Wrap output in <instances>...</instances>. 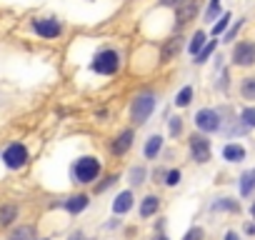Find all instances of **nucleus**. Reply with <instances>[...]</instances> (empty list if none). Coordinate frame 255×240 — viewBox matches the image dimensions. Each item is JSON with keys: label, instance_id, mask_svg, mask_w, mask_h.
Listing matches in <instances>:
<instances>
[{"label": "nucleus", "instance_id": "f257e3e1", "mask_svg": "<svg viewBox=\"0 0 255 240\" xmlns=\"http://www.w3.org/2000/svg\"><path fill=\"white\" fill-rule=\"evenodd\" d=\"M98 173H100V163H98V158H90V155L80 158L73 165V178L78 183H93L98 178Z\"/></svg>", "mask_w": 255, "mask_h": 240}, {"label": "nucleus", "instance_id": "f03ea898", "mask_svg": "<svg viewBox=\"0 0 255 240\" xmlns=\"http://www.w3.org/2000/svg\"><path fill=\"white\" fill-rule=\"evenodd\" d=\"M3 165L10 168V170H20L25 163H28V148L23 143H10L5 150H3Z\"/></svg>", "mask_w": 255, "mask_h": 240}, {"label": "nucleus", "instance_id": "7ed1b4c3", "mask_svg": "<svg viewBox=\"0 0 255 240\" xmlns=\"http://www.w3.org/2000/svg\"><path fill=\"white\" fill-rule=\"evenodd\" d=\"M155 110V98L150 95V93H143V95H138L135 100H133V108H130V113H133V120H135V125H143V123H148V118H150V113Z\"/></svg>", "mask_w": 255, "mask_h": 240}, {"label": "nucleus", "instance_id": "20e7f679", "mask_svg": "<svg viewBox=\"0 0 255 240\" xmlns=\"http://www.w3.org/2000/svg\"><path fill=\"white\" fill-rule=\"evenodd\" d=\"M90 68H93L95 73H100V75H113V73L120 68V58H118L115 50H100V53L95 55V60H93Z\"/></svg>", "mask_w": 255, "mask_h": 240}, {"label": "nucleus", "instance_id": "39448f33", "mask_svg": "<svg viewBox=\"0 0 255 240\" xmlns=\"http://www.w3.org/2000/svg\"><path fill=\"white\" fill-rule=\"evenodd\" d=\"M195 125H198L203 133H215V130H220V113H218V110H210V108L200 110V113L195 115Z\"/></svg>", "mask_w": 255, "mask_h": 240}, {"label": "nucleus", "instance_id": "423d86ee", "mask_svg": "<svg viewBox=\"0 0 255 240\" xmlns=\"http://www.w3.org/2000/svg\"><path fill=\"white\" fill-rule=\"evenodd\" d=\"M33 30H35V35L50 40V38H58L63 33V25L55 18H38V20H33Z\"/></svg>", "mask_w": 255, "mask_h": 240}, {"label": "nucleus", "instance_id": "0eeeda50", "mask_svg": "<svg viewBox=\"0 0 255 240\" xmlns=\"http://www.w3.org/2000/svg\"><path fill=\"white\" fill-rule=\"evenodd\" d=\"M233 63H235V65H243V68L253 65V63H255V43H250V40L238 43V45L233 48Z\"/></svg>", "mask_w": 255, "mask_h": 240}, {"label": "nucleus", "instance_id": "6e6552de", "mask_svg": "<svg viewBox=\"0 0 255 240\" xmlns=\"http://www.w3.org/2000/svg\"><path fill=\"white\" fill-rule=\"evenodd\" d=\"M190 155L195 163H208L210 160V143L205 135H193L190 138Z\"/></svg>", "mask_w": 255, "mask_h": 240}, {"label": "nucleus", "instance_id": "1a4fd4ad", "mask_svg": "<svg viewBox=\"0 0 255 240\" xmlns=\"http://www.w3.org/2000/svg\"><path fill=\"white\" fill-rule=\"evenodd\" d=\"M18 220V205L13 203H3L0 205V228H8Z\"/></svg>", "mask_w": 255, "mask_h": 240}, {"label": "nucleus", "instance_id": "9d476101", "mask_svg": "<svg viewBox=\"0 0 255 240\" xmlns=\"http://www.w3.org/2000/svg\"><path fill=\"white\" fill-rule=\"evenodd\" d=\"M133 208V193L130 190H123L118 198H115V203H113V213H118V215H123V213H128Z\"/></svg>", "mask_w": 255, "mask_h": 240}, {"label": "nucleus", "instance_id": "9b49d317", "mask_svg": "<svg viewBox=\"0 0 255 240\" xmlns=\"http://www.w3.org/2000/svg\"><path fill=\"white\" fill-rule=\"evenodd\" d=\"M130 145H133V130H123V133L113 140V153H115V155H123Z\"/></svg>", "mask_w": 255, "mask_h": 240}, {"label": "nucleus", "instance_id": "f8f14e48", "mask_svg": "<svg viewBox=\"0 0 255 240\" xmlns=\"http://www.w3.org/2000/svg\"><path fill=\"white\" fill-rule=\"evenodd\" d=\"M223 158H225V160H230V163H240V160L245 158V148H243V145L230 143V145H225V148H223Z\"/></svg>", "mask_w": 255, "mask_h": 240}, {"label": "nucleus", "instance_id": "ddd939ff", "mask_svg": "<svg viewBox=\"0 0 255 240\" xmlns=\"http://www.w3.org/2000/svg\"><path fill=\"white\" fill-rule=\"evenodd\" d=\"M88 203H90V200H88V195H83V193H80V195H73V198H68V200H65V210H68V213H80V210H85V208H88Z\"/></svg>", "mask_w": 255, "mask_h": 240}, {"label": "nucleus", "instance_id": "4468645a", "mask_svg": "<svg viewBox=\"0 0 255 240\" xmlns=\"http://www.w3.org/2000/svg\"><path fill=\"white\" fill-rule=\"evenodd\" d=\"M158 208H160V200H158L155 195H148V198H143V203H140V215H143V218H150V215L158 213Z\"/></svg>", "mask_w": 255, "mask_h": 240}, {"label": "nucleus", "instance_id": "2eb2a0df", "mask_svg": "<svg viewBox=\"0 0 255 240\" xmlns=\"http://www.w3.org/2000/svg\"><path fill=\"white\" fill-rule=\"evenodd\" d=\"M195 13H198V3H195V0H185L183 5H178V18H180V23H188Z\"/></svg>", "mask_w": 255, "mask_h": 240}, {"label": "nucleus", "instance_id": "dca6fc26", "mask_svg": "<svg viewBox=\"0 0 255 240\" xmlns=\"http://www.w3.org/2000/svg\"><path fill=\"white\" fill-rule=\"evenodd\" d=\"M160 148H163V138L160 135H153V138H148V143H145V158H155L158 153H160Z\"/></svg>", "mask_w": 255, "mask_h": 240}, {"label": "nucleus", "instance_id": "f3484780", "mask_svg": "<svg viewBox=\"0 0 255 240\" xmlns=\"http://www.w3.org/2000/svg\"><path fill=\"white\" fill-rule=\"evenodd\" d=\"M253 188H255V170H248V173H243V178H240V193H243V195H250Z\"/></svg>", "mask_w": 255, "mask_h": 240}, {"label": "nucleus", "instance_id": "a211bd4d", "mask_svg": "<svg viewBox=\"0 0 255 240\" xmlns=\"http://www.w3.org/2000/svg\"><path fill=\"white\" fill-rule=\"evenodd\" d=\"M180 53V38H173V40H168L165 43V48H163V63H168L173 55H178Z\"/></svg>", "mask_w": 255, "mask_h": 240}, {"label": "nucleus", "instance_id": "6ab92c4d", "mask_svg": "<svg viewBox=\"0 0 255 240\" xmlns=\"http://www.w3.org/2000/svg\"><path fill=\"white\" fill-rule=\"evenodd\" d=\"M203 45H205V33H203V30H198V33H195V38H193V40H190V45H188L190 55L195 58V55L203 50Z\"/></svg>", "mask_w": 255, "mask_h": 240}, {"label": "nucleus", "instance_id": "aec40b11", "mask_svg": "<svg viewBox=\"0 0 255 240\" xmlns=\"http://www.w3.org/2000/svg\"><path fill=\"white\" fill-rule=\"evenodd\" d=\"M10 240H33V228L30 225H20L10 233Z\"/></svg>", "mask_w": 255, "mask_h": 240}, {"label": "nucleus", "instance_id": "412c9836", "mask_svg": "<svg viewBox=\"0 0 255 240\" xmlns=\"http://www.w3.org/2000/svg\"><path fill=\"white\" fill-rule=\"evenodd\" d=\"M240 93H243V98H245V100H255V78H245V80H243Z\"/></svg>", "mask_w": 255, "mask_h": 240}, {"label": "nucleus", "instance_id": "4be33fe9", "mask_svg": "<svg viewBox=\"0 0 255 240\" xmlns=\"http://www.w3.org/2000/svg\"><path fill=\"white\" fill-rule=\"evenodd\" d=\"M190 100H193V88H190V85H185V88L178 93V98H175V105L185 108V105H190Z\"/></svg>", "mask_w": 255, "mask_h": 240}, {"label": "nucleus", "instance_id": "5701e85b", "mask_svg": "<svg viewBox=\"0 0 255 240\" xmlns=\"http://www.w3.org/2000/svg\"><path fill=\"white\" fill-rule=\"evenodd\" d=\"M213 50H215V40H210L208 45H203V50L195 55V63H200V65H203V63H205V60L213 55Z\"/></svg>", "mask_w": 255, "mask_h": 240}, {"label": "nucleus", "instance_id": "b1692460", "mask_svg": "<svg viewBox=\"0 0 255 240\" xmlns=\"http://www.w3.org/2000/svg\"><path fill=\"white\" fill-rule=\"evenodd\" d=\"M240 120L248 125V128H255V108H245L240 113Z\"/></svg>", "mask_w": 255, "mask_h": 240}, {"label": "nucleus", "instance_id": "393cba45", "mask_svg": "<svg viewBox=\"0 0 255 240\" xmlns=\"http://www.w3.org/2000/svg\"><path fill=\"white\" fill-rule=\"evenodd\" d=\"M220 13V0H210V5H208V13H205V20L208 23H215V15Z\"/></svg>", "mask_w": 255, "mask_h": 240}, {"label": "nucleus", "instance_id": "a878e982", "mask_svg": "<svg viewBox=\"0 0 255 240\" xmlns=\"http://www.w3.org/2000/svg\"><path fill=\"white\" fill-rule=\"evenodd\" d=\"M228 23H230V15L225 13V15H223V18H220V20H218V23L213 25V35H220V33H223V30L228 28Z\"/></svg>", "mask_w": 255, "mask_h": 240}, {"label": "nucleus", "instance_id": "bb28decb", "mask_svg": "<svg viewBox=\"0 0 255 240\" xmlns=\"http://www.w3.org/2000/svg\"><path fill=\"white\" fill-rule=\"evenodd\" d=\"M165 183H168V185H178V183H180V170H170V173L165 175Z\"/></svg>", "mask_w": 255, "mask_h": 240}, {"label": "nucleus", "instance_id": "cd10ccee", "mask_svg": "<svg viewBox=\"0 0 255 240\" xmlns=\"http://www.w3.org/2000/svg\"><path fill=\"white\" fill-rule=\"evenodd\" d=\"M180 130H183L180 118H173V120H170V135H180Z\"/></svg>", "mask_w": 255, "mask_h": 240}, {"label": "nucleus", "instance_id": "c85d7f7f", "mask_svg": "<svg viewBox=\"0 0 255 240\" xmlns=\"http://www.w3.org/2000/svg\"><path fill=\"white\" fill-rule=\"evenodd\" d=\"M220 208H228V210H238V203H230V200H223V203H213V210H220Z\"/></svg>", "mask_w": 255, "mask_h": 240}, {"label": "nucleus", "instance_id": "c756f323", "mask_svg": "<svg viewBox=\"0 0 255 240\" xmlns=\"http://www.w3.org/2000/svg\"><path fill=\"white\" fill-rule=\"evenodd\" d=\"M143 175H145V170L143 168H133V173H130V178H133V183L138 185V183H143Z\"/></svg>", "mask_w": 255, "mask_h": 240}, {"label": "nucleus", "instance_id": "7c9ffc66", "mask_svg": "<svg viewBox=\"0 0 255 240\" xmlns=\"http://www.w3.org/2000/svg\"><path fill=\"white\" fill-rule=\"evenodd\" d=\"M240 25H243V20H238V23H235V28H230V30H228V33H225V40H233V38H235V33H238V28H240Z\"/></svg>", "mask_w": 255, "mask_h": 240}, {"label": "nucleus", "instance_id": "2f4dec72", "mask_svg": "<svg viewBox=\"0 0 255 240\" xmlns=\"http://www.w3.org/2000/svg\"><path fill=\"white\" fill-rule=\"evenodd\" d=\"M160 3H163V5H173V8H178V5L185 3V0H160Z\"/></svg>", "mask_w": 255, "mask_h": 240}, {"label": "nucleus", "instance_id": "473e14b6", "mask_svg": "<svg viewBox=\"0 0 255 240\" xmlns=\"http://www.w3.org/2000/svg\"><path fill=\"white\" fill-rule=\"evenodd\" d=\"M225 240H238V235H235V233H228V235H225Z\"/></svg>", "mask_w": 255, "mask_h": 240}, {"label": "nucleus", "instance_id": "72a5a7b5", "mask_svg": "<svg viewBox=\"0 0 255 240\" xmlns=\"http://www.w3.org/2000/svg\"><path fill=\"white\" fill-rule=\"evenodd\" d=\"M70 240H83V235H80V233H75V235H70Z\"/></svg>", "mask_w": 255, "mask_h": 240}, {"label": "nucleus", "instance_id": "f704fd0d", "mask_svg": "<svg viewBox=\"0 0 255 240\" xmlns=\"http://www.w3.org/2000/svg\"><path fill=\"white\" fill-rule=\"evenodd\" d=\"M153 240H168V238H165V235H158V238H153Z\"/></svg>", "mask_w": 255, "mask_h": 240}, {"label": "nucleus", "instance_id": "c9c22d12", "mask_svg": "<svg viewBox=\"0 0 255 240\" xmlns=\"http://www.w3.org/2000/svg\"><path fill=\"white\" fill-rule=\"evenodd\" d=\"M250 213H253V218H255V205H253V208H250Z\"/></svg>", "mask_w": 255, "mask_h": 240}, {"label": "nucleus", "instance_id": "e433bc0d", "mask_svg": "<svg viewBox=\"0 0 255 240\" xmlns=\"http://www.w3.org/2000/svg\"><path fill=\"white\" fill-rule=\"evenodd\" d=\"M33 240H35V238H33ZM40 240H43V238H40Z\"/></svg>", "mask_w": 255, "mask_h": 240}, {"label": "nucleus", "instance_id": "4c0bfd02", "mask_svg": "<svg viewBox=\"0 0 255 240\" xmlns=\"http://www.w3.org/2000/svg\"><path fill=\"white\" fill-rule=\"evenodd\" d=\"M185 240H188V238H185Z\"/></svg>", "mask_w": 255, "mask_h": 240}]
</instances>
